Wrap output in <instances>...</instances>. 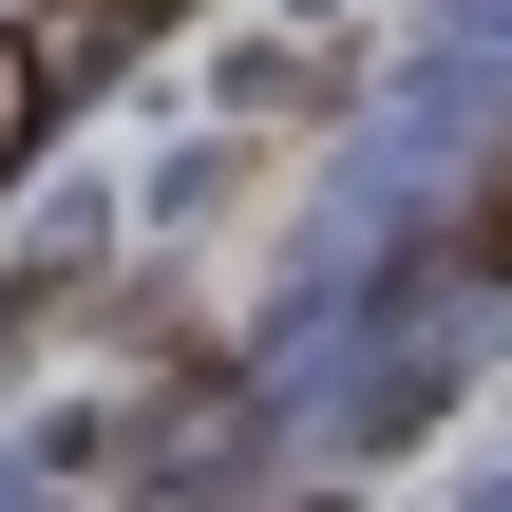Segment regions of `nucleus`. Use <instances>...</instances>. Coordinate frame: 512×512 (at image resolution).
I'll return each instance as SVG.
<instances>
[{
  "label": "nucleus",
  "instance_id": "nucleus-2",
  "mask_svg": "<svg viewBox=\"0 0 512 512\" xmlns=\"http://www.w3.org/2000/svg\"><path fill=\"white\" fill-rule=\"evenodd\" d=\"M475 266H512V171H494V190H475Z\"/></svg>",
  "mask_w": 512,
  "mask_h": 512
},
{
  "label": "nucleus",
  "instance_id": "nucleus-1",
  "mask_svg": "<svg viewBox=\"0 0 512 512\" xmlns=\"http://www.w3.org/2000/svg\"><path fill=\"white\" fill-rule=\"evenodd\" d=\"M19 133H38V57L0 38V152H19Z\"/></svg>",
  "mask_w": 512,
  "mask_h": 512
}]
</instances>
